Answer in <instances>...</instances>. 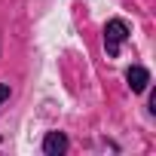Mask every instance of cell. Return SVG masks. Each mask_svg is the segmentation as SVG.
<instances>
[{
  "instance_id": "4",
  "label": "cell",
  "mask_w": 156,
  "mask_h": 156,
  "mask_svg": "<svg viewBox=\"0 0 156 156\" xmlns=\"http://www.w3.org/2000/svg\"><path fill=\"white\" fill-rule=\"evenodd\" d=\"M6 98H9V86H3V83H0V104H3Z\"/></svg>"
},
{
  "instance_id": "3",
  "label": "cell",
  "mask_w": 156,
  "mask_h": 156,
  "mask_svg": "<svg viewBox=\"0 0 156 156\" xmlns=\"http://www.w3.org/2000/svg\"><path fill=\"white\" fill-rule=\"evenodd\" d=\"M126 80H129L132 92H144V89H147V83H150V70H147V67H141V64H135V67H129V70H126Z\"/></svg>"
},
{
  "instance_id": "2",
  "label": "cell",
  "mask_w": 156,
  "mask_h": 156,
  "mask_svg": "<svg viewBox=\"0 0 156 156\" xmlns=\"http://www.w3.org/2000/svg\"><path fill=\"white\" fill-rule=\"evenodd\" d=\"M43 153H46V156H61V153H67V138H64L61 132H49V135L43 138Z\"/></svg>"
},
{
  "instance_id": "1",
  "label": "cell",
  "mask_w": 156,
  "mask_h": 156,
  "mask_svg": "<svg viewBox=\"0 0 156 156\" xmlns=\"http://www.w3.org/2000/svg\"><path fill=\"white\" fill-rule=\"evenodd\" d=\"M129 40V25L122 22V19H113V22H107V28H104V49H107V55L110 58H116L119 55V49H122V43Z\"/></svg>"
}]
</instances>
